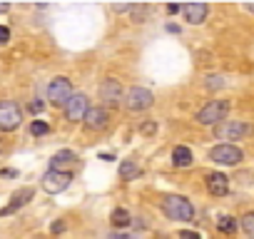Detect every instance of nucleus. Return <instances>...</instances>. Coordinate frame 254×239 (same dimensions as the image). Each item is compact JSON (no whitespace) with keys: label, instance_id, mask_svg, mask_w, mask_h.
Returning <instances> with one entry per match:
<instances>
[{"label":"nucleus","instance_id":"f257e3e1","mask_svg":"<svg viewBox=\"0 0 254 239\" xmlns=\"http://www.w3.org/2000/svg\"><path fill=\"white\" fill-rule=\"evenodd\" d=\"M162 209H165L167 219H172V222H192L194 219V207L182 194H167V197H162Z\"/></svg>","mask_w":254,"mask_h":239},{"label":"nucleus","instance_id":"f03ea898","mask_svg":"<svg viewBox=\"0 0 254 239\" xmlns=\"http://www.w3.org/2000/svg\"><path fill=\"white\" fill-rule=\"evenodd\" d=\"M254 132V127L249 122H242V120H224L214 127V137L217 140H244Z\"/></svg>","mask_w":254,"mask_h":239},{"label":"nucleus","instance_id":"7ed1b4c3","mask_svg":"<svg viewBox=\"0 0 254 239\" xmlns=\"http://www.w3.org/2000/svg\"><path fill=\"white\" fill-rule=\"evenodd\" d=\"M229 112V100H212L197 112L199 125H219Z\"/></svg>","mask_w":254,"mask_h":239},{"label":"nucleus","instance_id":"20e7f679","mask_svg":"<svg viewBox=\"0 0 254 239\" xmlns=\"http://www.w3.org/2000/svg\"><path fill=\"white\" fill-rule=\"evenodd\" d=\"M20 122H23V110H20L18 102H13V100L0 102V130L13 132V130L20 127Z\"/></svg>","mask_w":254,"mask_h":239},{"label":"nucleus","instance_id":"39448f33","mask_svg":"<svg viewBox=\"0 0 254 239\" xmlns=\"http://www.w3.org/2000/svg\"><path fill=\"white\" fill-rule=\"evenodd\" d=\"M72 182V172H58V170H48L40 179V187L48 192V194H60L70 187Z\"/></svg>","mask_w":254,"mask_h":239},{"label":"nucleus","instance_id":"423d86ee","mask_svg":"<svg viewBox=\"0 0 254 239\" xmlns=\"http://www.w3.org/2000/svg\"><path fill=\"white\" fill-rule=\"evenodd\" d=\"M70 97H72V85H70L67 77H55V80H50V85H48V100H50V105L65 107Z\"/></svg>","mask_w":254,"mask_h":239},{"label":"nucleus","instance_id":"0eeeda50","mask_svg":"<svg viewBox=\"0 0 254 239\" xmlns=\"http://www.w3.org/2000/svg\"><path fill=\"white\" fill-rule=\"evenodd\" d=\"M152 102H155V95L147 87H130L127 95H125V105H127V110H132V112L150 110Z\"/></svg>","mask_w":254,"mask_h":239},{"label":"nucleus","instance_id":"6e6552de","mask_svg":"<svg viewBox=\"0 0 254 239\" xmlns=\"http://www.w3.org/2000/svg\"><path fill=\"white\" fill-rule=\"evenodd\" d=\"M242 150L239 147H234V145H229V142H224V145H217V147H212L209 150V160L212 162H217V165H227V167H234V165H239L242 162Z\"/></svg>","mask_w":254,"mask_h":239},{"label":"nucleus","instance_id":"1a4fd4ad","mask_svg":"<svg viewBox=\"0 0 254 239\" xmlns=\"http://www.w3.org/2000/svg\"><path fill=\"white\" fill-rule=\"evenodd\" d=\"M85 112H87V97L82 92L72 95L65 105V117L70 122H80V120H85Z\"/></svg>","mask_w":254,"mask_h":239},{"label":"nucleus","instance_id":"9d476101","mask_svg":"<svg viewBox=\"0 0 254 239\" xmlns=\"http://www.w3.org/2000/svg\"><path fill=\"white\" fill-rule=\"evenodd\" d=\"M100 97L105 100V105H120V100H125L120 80H115V77H107V80L100 85Z\"/></svg>","mask_w":254,"mask_h":239},{"label":"nucleus","instance_id":"9b49d317","mask_svg":"<svg viewBox=\"0 0 254 239\" xmlns=\"http://www.w3.org/2000/svg\"><path fill=\"white\" fill-rule=\"evenodd\" d=\"M204 184H207V192L212 197H224L229 192V177L222 175V172H209L207 179H204Z\"/></svg>","mask_w":254,"mask_h":239},{"label":"nucleus","instance_id":"f8f14e48","mask_svg":"<svg viewBox=\"0 0 254 239\" xmlns=\"http://www.w3.org/2000/svg\"><path fill=\"white\" fill-rule=\"evenodd\" d=\"M85 125L90 130H105L107 127V110L105 107H87L85 112Z\"/></svg>","mask_w":254,"mask_h":239},{"label":"nucleus","instance_id":"ddd939ff","mask_svg":"<svg viewBox=\"0 0 254 239\" xmlns=\"http://www.w3.org/2000/svg\"><path fill=\"white\" fill-rule=\"evenodd\" d=\"M182 13H185V20H187V23L199 25V23H204L209 8H207L204 3H187V5H182Z\"/></svg>","mask_w":254,"mask_h":239},{"label":"nucleus","instance_id":"4468645a","mask_svg":"<svg viewBox=\"0 0 254 239\" xmlns=\"http://www.w3.org/2000/svg\"><path fill=\"white\" fill-rule=\"evenodd\" d=\"M35 192L30 189V187H25V189H20V192H15L13 197H10V204L8 207H3L0 209V214L3 217H8V214H13V212H18V207H23V204H28V199L33 197Z\"/></svg>","mask_w":254,"mask_h":239},{"label":"nucleus","instance_id":"2eb2a0df","mask_svg":"<svg viewBox=\"0 0 254 239\" xmlns=\"http://www.w3.org/2000/svg\"><path fill=\"white\" fill-rule=\"evenodd\" d=\"M77 162V155L72 150H60L53 160H50V170H58V172H67L65 167H72Z\"/></svg>","mask_w":254,"mask_h":239},{"label":"nucleus","instance_id":"dca6fc26","mask_svg":"<svg viewBox=\"0 0 254 239\" xmlns=\"http://www.w3.org/2000/svg\"><path fill=\"white\" fill-rule=\"evenodd\" d=\"M192 150L190 147H185V145H177L175 150H172V165L175 167H190L192 165Z\"/></svg>","mask_w":254,"mask_h":239},{"label":"nucleus","instance_id":"f3484780","mask_svg":"<svg viewBox=\"0 0 254 239\" xmlns=\"http://www.w3.org/2000/svg\"><path fill=\"white\" fill-rule=\"evenodd\" d=\"M110 222H112V227H115V229H127V227L132 224V217H130V212H127V209L117 207V209H112Z\"/></svg>","mask_w":254,"mask_h":239},{"label":"nucleus","instance_id":"a211bd4d","mask_svg":"<svg viewBox=\"0 0 254 239\" xmlns=\"http://www.w3.org/2000/svg\"><path fill=\"white\" fill-rule=\"evenodd\" d=\"M120 177L122 179H135V177H140V167L132 160H122L120 162Z\"/></svg>","mask_w":254,"mask_h":239},{"label":"nucleus","instance_id":"6ab92c4d","mask_svg":"<svg viewBox=\"0 0 254 239\" xmlns=\"http://www.w3.org/2000/svg\"><path fill=\"white\" fill-rule=\"evenodd\" d=\"M237 227H239V224H237L234 217H219V219H217V229H219L222 234H234Z\"/></svg>","mask_w":254,"mask_h":239},{"label":"nucleus","instance_id":"aec40b11","mask_svg":"<svg viewBox=\"0 0 254 239\" xmlns=\"http://www.w3.org/2000/svg\"><path fill=\"white\" fill-rule=\"evenodd\" d=\"M239 227H242V232H244L247 239H254V212H247L239 219Z\"/></svg>","mask_w":254,"mask_h":239},{"label":"nucleus","instance_id":"412c9836","mask_svg":"<svg viewBox=\"0 0 254 239\" xmlns=\"http://www.w3.org/2000/svg\"><path fill=\"white\" fill-rule=\"evenodd\" d=\"M30 132H33L35 137H43V135H48V132H50V125L45 122V120H33Z\"/></svg>","mask_w":254,"mask_h":239},{"label":"nucleus","instance_id":"4be33fe9","mask_svg":"<svg viewBox=\"0 0 254 239\" xmlns=\"http://www.w3.org/2000/svg\"><path fill=\"white\" fill-rule=\"evenodd\" d=\"M130 13H132V20H135V23H142V20H145V15L150 13V8H147V5H132V10H130Z\"/></svg>","mask_w":254,"mask_h":239},{"label":"nucleus","instance_id":"5701e85b","mask_svg":"<svg viewBox=\"0 0 254 239\" xmlns=\"http://www.w3.org/2000/svg\"><path fill=\"white\" fill-rule=\"evenodd\" d=\"M204 85H207L209 90H217V87H222V85H224V77H219V75H209Z\"/></svg>","mask_w":254,"mask_h":239},{"label":"nucleus","instance_id":"b1692460","mask_svg":"<svg viewBox=\"0 0 254 239\" xmlns=\"http://www.w3.org/2000/svg\"><path fill=\"white\" fill-rule=\"evenodd\" d=\"M177 239H202V234L199 232H192V229H182L177 234Z\"/></svg>","mask_w":254,"mask_h":239},{"label":"nucleus","instance_id":"393cba45","mask_svg":"<svg viewBox=\"0 0 254 239\" xmlns=\"http://www.w3.org/2000/svg\"><path fill=\"white\" fill-rule=\"evenodd\" d=\"M112 10H115V13H130V10H132V5H125V3H117V5H112Z\"/></svg>","mask_w":254,"mask_h":239},{"label":"nucleus","instance_id":"a878e982","mask_svg":"<svg viewBox=\"0 0 254 239\" xmlns=\"http://www.w3.org/2000/svg\"><path fill=\"white\" fill-rule=\"evenodd\" d=\"M10 40V30L5 25H0V43H8Z\"/></svg>","mask_w":254,"mask_h":239},{"label":"nucleus","instance_id":"bb28decb","mask_svg":"<svg viewBox=\"0 0 254 239\" xmlns=\"http://www.w3.org/2000/svg\"><path fill=\"white\" fill-rule=\"evenodd\" d=\"M155 130H157V122H145V125H142V132H145V135H152Z\"/></svg>","mask_w":254,"mask_h":239},{"label":"nucleus","instance_id":"cd10ccee","mask_svg":"<svg viewBox=\"0 0 254 239\" xmlns=\"http://www.w3.org/2000/svg\"><path fill=\"white\" fill-rule=\"evenodd\" d=\"M110 239H140V234H112Z\"/></svg>","mask_w":254,"mask_h":239},{"label":"nucleus","instance_id":"c85d7f7f","mask_svg":"<svg viewBox=\"0 0 254 239\" xmlns=\"http://www.w3.org/2000/svg\"><path fill=\"white\" fill-rule=\"evenodd\" d=\"M43 110V100H35V102H30V112H40Z\"/></svg>","mask_w":254,"mask_h":239},{"label":"nucleus","instance_id":"c756f323","mask_svg":"<svg viewBox=\"0 0 254 239\" xmlns=\"http://www.w3.org/2000/svg\"><path fill=\"white\" fill-rule=\"evenodd\" d=\"M60 232H65V222H55L53 224V234H60Z\"/></svg>","mask_w":254,"mask_h":239},{"label":"nucleus","instance_id":"7c9ffc66","mask_svg":"<svg viewBox=\"0 0 254 239\" xmlns=\"http://www.w3.org/2000/svg\"><path fill=\"white\" fill-rule=\"evenodd\" d=\"M180 8H182V5H177V3H170V5H167V13H170V15H175V13H180Z\"/></svg>","mask_w":254,"mask_h":239},{"label":"nucleus","instance_id":"2f4dec72","mask_svg":"<svg viewBox=\"0 0 254 239\" xmlns=\"http://www.w3.org/2000/svg\"><path fill=\"white\" fill-rule=\"evenodd\" d=\"M0 175H3V177H15L18 172H15V170H3V172H0Z\"/></svg>","mask_w":254,"mask_h":239},{"label":"nucleus","instance_id":"473e14b6","mask_svg":"<svg viewBox=\"0 0 254 239\" xmlns=\"http://www.w3.org/2000/svg\"><path fill=\"white\" fill-rule=\"evenodd\" d=\"M167 30H170V33H180V25H175V23H170V25H167Z\"/></svg>","mask_w":254,"mask_h":239},{"label":"nucleus","instance_id":"72a5a7b5","mask_svg":"<svg viewBox=\"0 0 254 239\" xmlns=\"http://www.w3.org/2000/svg\"><path fill=\"white\" fill-rule=\"evenodd\" d=\"M8 10H10V5H8V3H0V13H8Z\"/></svg>","mask_w":254,"mask_h":239},{"label":"nucleus","instance_id":"f704fd0d","mask_svg":"<svg viewBox=\"0 0 254 239\" xmlns=\"http://www.w3.org/2000/svg\"><path fill=\"white\" fill-rule=\"evenodd\" d=\"M244 10H247V13H254V3H247V5H244Z\"/></svg>","mask_w":254,"mask_h":239}]
</instances>
